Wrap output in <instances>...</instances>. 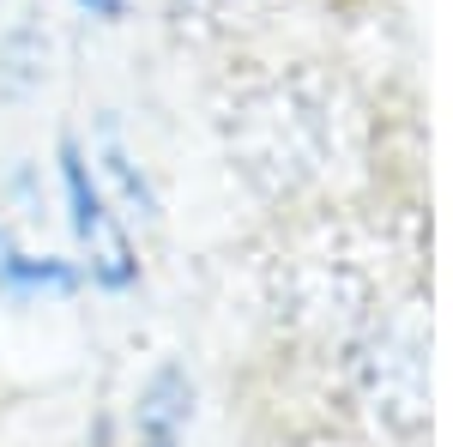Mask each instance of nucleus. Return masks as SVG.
Instances as JSON below:
<instances>
[{
	"label": "nucleus",
	"instance_id": "f257e3e1",
	"mask_svg": "<svg viewBox=\"0 0 453 447\" xmlns=\"http://www.w3.org/2000/svg\"><path fill=\"white\" fill-rule=\"evenodd\" d=\"M350 405L393 447H423L429 435V333L418 309L369 314L345 351Z\"/></svg>",
	"mask_w": 453,
	"mask_h": 447
},
{
	"label": "nucleus",
	"instance_id": "f03ea898",
	"mask_svg": "<svg viewBox=\"0 0 453 447\" xmlns=\"http://www.w3.org/2000/svg\"><path fill=\"white\" fill-rule=\"evenodd\" d=\"M61 188H67V206H73V230H79L85 248H91V284H104V290H127V284L140 278L134 242H127V230L115 224L104 188H97V175H91L85 151H79L73 139H61Z\"/></svg>",
	"mask_w": 453,
	"mask_h": 447
},
{
	"label": "nucleus",
	"instance_id": "7ed1b4c3",
	"mask_svg": "<svg viewBox=\"0 0 453 447\" xmlns=\"http://www.w3.org/2000/svg\"><path fill=\"white\" fill-rule=\"evenodd\" d=\"M188 405H194V393H188V375L164 363L151 387L140 393V447H181V429H188Z\"/></svg>",
	"mask_w": 453,
	"mask_h": 447
},
{
	"label": "nucleus",
	"instance_id": "20e7f679",
	"mask_svg": "<svg viewBox=\"0 0 453 447\" xmlns=\"http://www.w3.org/2000/svg\"><path fill=\"white\" fill-rule=\"evenodd\" d=\"M0 290H12V297H36V290L67 297L73 273L61 260H36V254H25V248H12V242L0 236Z\"/></svg>",
	"mask_w": 453,
	"mask_h": 447
},
{
	"label": "nucleus",
	"instance_id": "39448f33",
	"mask_svg": "<svg viewBox=\"0 0 453 447\" xmlns=\"http://www.w3.org/2000/svg\"><path fill=\"white\" fill-rule=\"evenodd\" d=\"M79 6H85L91 19H109V25H115V19H127V0H79Z\"/></svg>",
	"mask_w": 453,
	"mask_h": 447
}]
</instances>
